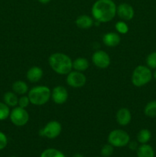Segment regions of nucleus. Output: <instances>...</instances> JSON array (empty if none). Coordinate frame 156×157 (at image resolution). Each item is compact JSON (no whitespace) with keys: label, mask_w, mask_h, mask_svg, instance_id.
Masks as SVG:
<instances>
[{"label":"nucleus","mask_w":156,"mask_h":157,"mask_svg":"<svg viewBox=\"0 0 156 157\" xmlns=\"http://www.w3.org/2000/svg\"><path fill=\"white\" fill-rule=\"evenodd\" d=\"M11 121L14 125L17 127H23L29 121V114L25 108L21 107H15L10 112L9 115Z\"/></svg>","instance_id":"6"},{"label":"nucleus","mask_w":156,"mask_h":157,"mask_svg":"<svg viewBox=\"0 0 156 157\" xmlns=\"http://www.w3.org/2000/svg\"><path fill=\"white\" fill-rule=\"evenodd\" d=\"M9 107L5 103L0 102V121H5L10 115Z\"/></svg>","instance_id":"23"},{"label":"nucleus","mask_w":156,"mask_h":157,"mask_svg":"<svg viewBox=\"0 0 156 157\" xmlns=\"http://www.w3.org/2000/svg\"><path fill=\"white\" fill-rule=\"evenodd\" d=\"M116 13L119 17L125 21H129L134 17L135 12L132 6L128 3H122L116 7Z\"/></svg>","instance_id":"11"},{"label":"nucleus","mask_w":156,"mask_h":157,"mask_svg":"<svg viewBox=\"0 0 156 157\" xmlns=\"http://www.w3.org/2000/svg\"><path fill=\"white\" fill-rule=\"evenodd\" d=\"M61 124L57 121H51L40 130L39 135L48 139H55L61 134Z\"/></svg>","instance_id":"7"},{"label":"nucleus","mask_w":156,"mask_h":157,"mask_svg":"<svg viewBox=\"0 0 156 157\" xmlns=\"http://www.w3.org/2000/svg\"><path fill=\"white\" fill-rule=\"evenodd\" d=\"M51 96L50 88L46 86H37L31 89L28 92L30 103L33 105L41 106L45 104Z\"/></svg>","instance_id":"3"},{"label":"nucleus","mask_w":156,"mask_h":157,"mask_svg":"<svg viewBox=\"0 0 156 157\" xmlns=\"http://www.w3.org/2000/svg\"><path fill=\"white\" fill-rule=\"evenodd\" d=\"M113 146L111 144H106L101 149V155L102 157H110L113 155L114 149H113Z\"/></svg>","instance_id":"25"},{"label":"nucleus","mask_w":156,"mask_h":157,"mask_svg":"<svg viewBox=\"0 0 156 157\" xmlns=\"http://www.w3.org/2000/svg\"><path fill=\"white\" fill-rule=\"evenodd\" d=\"M89 67V61L87 58H78L73 61V68L77 71H84Z\"/></svg>","instance_id":"18"},{"label":"nucleus","mask_w":156,"mask_h":157,"mask_svg":"<svg viewBox=\"0 0 156 157\" xmlns=\"http://www.w3.org/2000/svg\"><path fill=\"white\" fill-rule=\"evenodd\" d=\"M29 104H30V100L28 97L23 96L18 99V106L22 108H26L29 105Z\"/></svg>","instance_id":"27"},{"label":"nucleus","mask_w":156,"mask_h":157,"mask_svg":"<svg viewBox=\"0 0 156 157\" xmlns=\"http://www.w3.org/2000/svg\"><path fill=\"white\" fill-rule=\"evenodd\" d=\"M12 90L18 94H24L28 90V87L25 82L22 81H17L12 84Z\"/></svg>","instance_id":"19"},{"label":"nucleus","mask_w":156,"mask_h":157,"mask_svg":"<svg viewBox=\"0 0 156 157\" xmlns=\"http://www.w3.org/2000/svg\"><path fill=\"white\" fill-rule=\"evenodd\" d=\"M138 157H154V151L148 144H142L137 149Z\"/></svg>","instance_id":"16"},{"label":"nucleus","mask_w":156,"mask_h":157,"mask_svg":"<svg viewBox=\"0 0 156 157\" xmlns=\"http://www.w3.org/2000/svg\"><path fill=\"white\" fill-rule=\"evenodd\" d=\"M92 61L99 68L105 69L110 66V58L104 51H96L92 56Z\"/></svg>","instance_id":"9"},{"label":"nucleus","mask_w":156,"mask_h":157,"mask_svg":"<svg viewBox=\"0 0 156 157\" xmlns=\"http://www.w3.org/2000/svg\"><path fill=\"white\" fill-rule=\"evenodd\" d=\"M41 157H65L64 153L56 149H47L41 153Z\"/></svg>","instance_id":"22"},{"label":"nucleus","mask_w":156,"mask_h":157,"mask_svg":"<svg viewBox=\"0 0 156 157\" xmlns=\"http://www.w3.org/2000/svg\"><path fill=\"white\" fill-rule=\"evenodd\" d=\"M48 63L52 70L61 75H68L73 68L72 60L64 53L52 54L48 58Z\"/></svg>","instance_id":"2"},{"label":"nucleus","mask_w":156,"mask_h":157,"mask_svg":"<svg viewBox=\"0 0 156 157\" xmlns=\"http://www.w3.org/2000/svg\"><path fill=\"white\" fill-rule=\"evenodd\" d=\"M120 36L115 32H108L102 36V41L104 44L108 47H116L120 43Z\"/></svg>","instance_id":"13"},{"label":"nucleus","mask_w":156,"mask_h":157,"mask_svg":"<svg viewBox=\"0 0 156 157\" xmlns=\"http://www.w3.org/2000/svg\"><path fill=\"white\" fill-rule=\"evenodd\" d=\"M116 121L120 126H126L131 122L132 114L129 110L125 107L120 108L116 113Z\"/></svg>","instance_id":"12"},{"label":"nucleus","mask_w":156,"mask_h":157,"mask_svg":"<svg viewBox=\"0 0 156 157\" xmlns=\"http://www.w3.org/2000/svg\"><path fill=\"white\" fill-rule=\"evenodd\" d=\"M144 113L148 117H156V101L148 102L145 107Z\"/></svg>","instance_id":"21"},{"label":"nucleus","mask_w":156,"mask_h":157,"mask_svg":"<svg viewBox=\"0 0 156 157\" xmlns=\"http://www.w3.org/2000/svg\"><path fill=\"white\" fill-rule=\"evenodd\" d=\"M27 79L32 83L38 82L43 77V71L38 66L32 67L26 74Z\"/></svg>","instance_id":"14"},{"label":"nucleus","mask_w":156,"mask_h":157,"mask_svg":"<svg viewBox=\"0 0 156 157\" xmlns=\"http://www.w3.org/2000/svg\"><path fill=\"white\" fill-rule=\"evenodd\" d=\"M73 157H84L83 155L80 154V153H76V154H74L73 156Z\"/></svg>","instance_id":"31"},{"label":"nucleus","mask_w":156,"mask_h":157,"mask_svg":"<svg viewBox=\"0 0 156 157\" xmlns=\"http://www.w3.org/2000/svg\"><path fill=\"white\" fill-rule=\"evenodd\" d=\"M128 147H129L130 150H137L138 149V144L136 141H133V142L128 143Z\"/></svg>","instance_id":"29"},{"label":"nucleus","mask_w":156,"mask_h":157,"mask_svg":"<svg viewBox=\"0 0 156 157\" xmlns=\"http://www.w3.org/2000/svg\"><path fill=\"white\" fill-rule=\"evenodd\" d=\"M98 157H99V156H98Z\"/></svg>","instance_id":"34"},{"label":"nucleus","mask_w":156,"mask_h":157,"mask_svg":"<svg viewBox=\"0 0 156 157\" xmlns=\"http://www.w3.org/2000/svg\"><path fill=\"white\" fill-rule=\"evenodd\" d=\"M152 74L148 67L139 65L135 68L132 75V83L136 87H142L151 81Z\"/></svg>","instance_id":"4"},{"label":"nucleus","mask_w":156,"mask_h":157,"mask_svg":"<svg viewBox=\"0 0 156 157\" xmlns=\"http://www.w3.org/2000/svg\"><path fill=\"white\" fill-rule=\"evenodd\" d=\"M146 64L149 68L156 69V52H151L147 56Z\"/></svg>","instance_id":"24"},{"label":"nucleus","mask_w":156,"mask_h":157,"mask_svg":"<svg viewBox=\"0 0 156 157\" xmlns=\"http://www.w3.org/2000/svg\"><path fill=\"white\" fill-rule=\"evenodd\" d=\"M130 141L129 135L122 130H114L110 132L108 136V142L115 147H123L128 144Z\"/></svg>","instance_id":"5"},{"label":"nucleus","mask_w":156,"mask_h":157,"mask_svg":"<svg viewBox=\"0 0 156 157\" xmlns=\"http://www.w3.org/2000/svg\"><path fill=\"white\" fill-rule=\"evenodd\" d=\"M153 76H154V79L156 80V70H155V71L154 72V74H153Z\"/></svg>","instance_id":"32"},{"label":"nucleus","mask_w":156,"mask_h":157,"mask_svg":"<svg viewBox=\"0 0 156 157\" xmlns=\"http://www.w3.org/2000/svg\"><path fill=\"white\" fill-rule=\"evenodd\" d=\"M10 157H15V156H10Z\"/></svg>","instance_id":"33"},{"label":"nucleus","mask_w":156,"mask_h":157,"mask_svg":"<svg viewBox=\"0 0 156 157\" xmlns=\"http://www.w3.org/2000/svg\"><path fill=\"white\" fill-rule=\"evenodd\" d=\"M66 80H67V84L74 88L84 87L87 81L85 75L82 72L77 71H71L67 75Z\"/></svg>","instance_id":"8"},{"label":"nucleus","mask_w":156,"mask_h":157,"mask_svg":"<svg viewBox=\"0 0 156 157\" xmlns=\"http://www.w3.org/2000/svg\"><path fill=\"white\" fill-rule=\"evenodd\" d=\"M3 101L5 104H7L9 107H15L18 104V98L14 92H6L3 96Z\"/></svg>","instance_id":"17"},{"label":"nucleus","mask_w":156,"mask_h":157,"mask_svg":"<svg viewBox=\"0 0 156 157\" xmlns=\"http://www.w3.org/2000/svg\"><path fill=\"white\" fill-rule=\"evenodd\" d=\"M38 2L41 4H47V3L50 2V0H38Z\"/></svg>","instance_id":"30"},{"label":"nucleus","mask_w":156,"mask_h":157,"mask_svg":"<svg viewBox=\"0 0 156 157\" xmlns=\"http://www.w3.org/2000/svg\"><path fill=\"white\" fill-rule=\"evenodd\" d=\"M8 144V139L4 133L0 131V150H3L6 147Z\"/></svg>","instance_id":"28"},{"label":"nucleus","mask_w":156,"mask_h":157,"mask_svg":"<svg viewBox=\"0 0 156 157\" xmlns=\"http://www.w3.org/2000/svg\"><path fill=\"white\" fill-rule=\"evenodd\" d=\"M75 23L80 29H88L93 25V20L89 15H82L76 18Z\"/></svg>","instance_id":"15"},{"label":"nucleus","mask_w":156,"mask_h":157,"mask_svg":"<svg viewBox=\"0 0 156 157\" xmlns=\"http://www.w3.org/2000/svg\"><path fill=\"white\" fill-rule=\"evenodd\" d=\"M54 102L57 104H63L68 98V92L63 86H57L52 90L51 96Z\"/></svg>","instance_id":"10"},{"label":"nucleus","mask_w":156,"mask_h":157,"mask_svg":"<svg viewBox=\"0 0 156 157\" xmlns=\"http://www.w3.org/2000/svg\"><path fill=\"white\" fill-rule=\"evenodd\" d=\"M151 133L148 129H142L138 133L137 140L141 144H145L151 140Z\"/></svg>","instance_id":"20"},{"label":"nucleus","mask_w":156,"mask_h":157,"mask_svg":"<svg viewBox=\"0 0 156 157\" xmlns=\"http://www.w3.org/2000/svg\"><path fill=\"white\" fill-rule=\"evenodd\" d=\"M116 6L113 0H97L92 7V15L98 22H108L114 18Z\"/></svg>","instance_id":"1"},{"label":"nucleus","mask_w":156,"mask_h":157,"mask_svg":"<svg viewBox=\"0 0 156 157\" xmlns=\"http://www.w3.org/2000/svg\"><path fill=\"white\" fill-rule=\"evenodd\" d=\"M116 31L120 34H126L128 31V26L125 21H119L116 22V25H115Z\"/></svg>","instance_id":"26"}]
</instances>
